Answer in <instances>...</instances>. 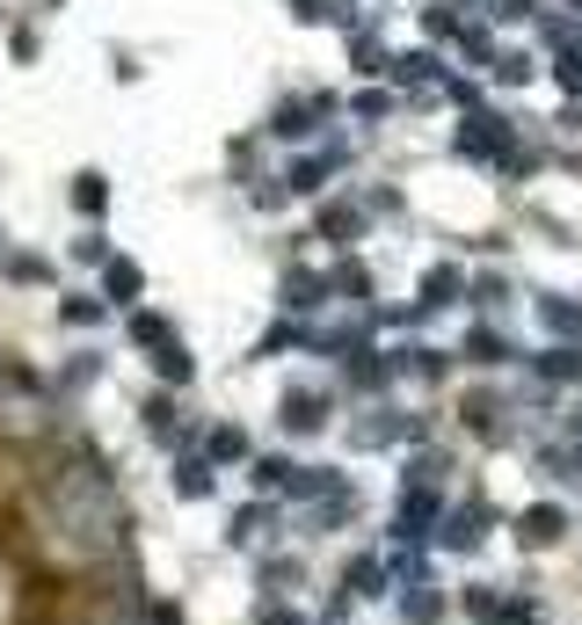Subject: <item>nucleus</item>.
I'll return each mask as SVG.
<instances>
[{"label":"nucleus","mask_w":582,"mask_h":625,"mask_svg":"<svg viewBox=\"0 0 582 625\" xmlns=\"http://www.w3.org/2000/svg\"><path fill=\"white\" fill-rule=\"evenodd\" d=\"M539 320H547L561 342H575V335H582V306H568V298H539Z\"/></svg>","instance_id":"21"},{"label":"nucleus","mask_w":582,"mask_h":625,"mask_svg":"<svg viewBox=\"0 0 582 625\" xmlns=\"http://www.w3.org/2000/svg\"><path fill=\"white\" fill-rule=\"evenodd\" d=\"M146 430H154L160 444H182V436H190V422L176 415V400H168V393H154V400H146Z\"/></svg>","instance_id":"16"},{"label":"nucleus","mask_w":582,"mask_h":625,"mask_svg":"<svg viewBox=\"0 0 582 625\" xmlns=\"http://www.w3.org/2000/svg\"><path fill=\"white\" fill-rule=\"evenodd\" d=\"M342 379H350V393H387L393 379H401V357H393V349H357L350 364H342Z\"/></svg>","instance_id":"5"},{"label":"nucleus","mask_w":582,"mask_h":625,"mask_svg":"<svg viewBox=\"0 0 582 625\" xmlns=\"http://www.w3.org/2000/svg\"><path fill=\"white\" fill-rule=\"evenodd\" d=\"M393 357H401V371H408V379H444V371H452V364H444V349H393Z\"/></svg>","instance_id":"23"},{"label":"nucleus","mask_w":582,"mask_h":625,"mask_svg":"<svg viewBox=\"0 0 582 625\" xmlns=\"http://www.w3.org/2000/svg\"><path fill=\"white\" fill-rule=\"evenodd\" d=\"M328 284H336L342 298H371V269H357V262H342V269H336Z\"/></svg>","instance_id":"28"},{"label":"nucleus","mask_w":582,"mask_h":625,"mask_svg":"<svg viewBox=\"0 0 582 625\" xmlns=\"http://www.w3.org/2000/svg\"><path fill=\"white\" fill-rule=\"evenodd\" d=\"M269 523H277V509H269V502H241V509L226 517V545H233V553L263 545V539H269Z\"/></svg>","instance_id":"8"},{"label":"nucleus","mask_w":582,"mask_h":625,"mask_svg":"<svg viewBox=\"0 0 582 625\" xmlns=\"http://www.w3.org/2000/svg\"><path fill=\"white\" fill-rule=\"evenodd\" d=\"M495 625H539V604H531V596H502Z\"/></svg>","instance_id":"29"},{"label":"nucleus","mask_w":582,"mask_h":625,"mask_svg":"<svg viewBox=\"0 0 582 625\" xmlns=\"http://www.w3.org/2000/svg\"><path fill=\"white\" fill-rule=\"evenodd\" d=\"M59 320H66V328H95V320H103V298H88V292L59 298Z\"/></svg>","instance_id":"24"},{"label":"nucleus","mask_w":582,"mask_h":625,"mask_svg":"<svg viewBox=\"0 0 582 625\" xmlns=\"http://www.w3.org/2000/svg\"><path fill=\"white\" fill-rule=\"evenodd\" d=\"M73 204L88 211V219H103V204H109V190H103V174H81V182H73Z\"/></svg>","instance_id":"27"},{"label":"nucleus","mask_w":582,"mask_h":625,"mask_svg":"<svg viewBox=\"0 0 582 625\" xmlns=\"http://www.w3.org/2000/svg\"><path fill=\"white\" fill-rule=\"evenodd\" d=\"M466 364H510V342H502V335H495V328H474V335H466Z\"/></svg>","instance_id":"19"},{"label":"nucleus","mask_w":582,"mask_h":625,"mask_svg":"<svg viewBox=\"0 0 582 625\" xmlns=\"http://www.w3.org/2000/svg\"><path fill=\"white\" fill-rule=\"evenodd\" d=\"M459 415H466V430H474V436H495V430H502V422H495V415H502V407H495L488 393H474V400H466V407H459Z\"/></svg>","instance_id":"26"},{"label":"nucleus","mask_w":582,"mask_h":625,"mask_svg":"<svg viewBox=\"0 0 582 625\" xmlns=\"http://www.w3.org/2000/svg\"><path fill=\"white\" fill-rule=\"evenodd\" d=\"M466 292V277L459 269H452V262H437V269H430L423 284H415V298H423V312H437V306H452V298Z\"/></svg>","instance_id":"11"},{"label":"nucleus","mask_w":582,"mask_h":625,"mask_svg":"<svg viewBox=\"0 0 582 625\" xmlns=\"http://www.w3.org/2000/svg\"><path fill=\"white\" fill-rule=\"evenodd\" d=\"M131 342H146V349H168V342H176V328H168L160 312H131Z\"/></svg>","instance_id":"25"},{"label":"nucleus","mask_w":582,"mask_h":625,"mask_svg":"<svg viewBox=\"0 0 582 625\" xmlns=\"http://www.w3.org/2000/svg\"><path fill=\"white\" fill-rule=\"evenodd\" d=\"M474 298H480V306H502L510 292H502V277H480V284H474Z\"/></svg>","instance_id":"34"},{"label":"nucleus","mask_w":582,"mask_h":625,"mask_svg":"<svg viewBox=\"0 0 582 625\" xmlns=\"http://www.w3.org/2000/svg\"><path fill=\"white\" fill-rule=\"evenodd\" d=\"M168 487H176V502H212L219 495V466L204 452H182L176 473H168Z\"/></svg>","instance_id":"6"},{"label":"nucleus","mask_w":582,"mask_h":625,"mask_svg":"<svg viewBox=\"0 0 582 625\" xmlns=\"http://www.w3.org/2000/svg\"><path fill=\"white\" fill-rule=\"evenodd\" d=\"M488 523H495L488 502H459L452 517L437 523V545L444 553H480V545H488Z\"/></svg>","instance_id":"2"},{"label":"nucleus","mask_w":582,"mask_h":625,"mask_svg":"<svg viewBox=\"0 0 582 625\" xmlns=\"http://www.w3.org/2000/svg\"><path fill=\"white\" fill-rule=\"evenodd\" d=\"M328 109H336V103H328V95H306V103H284V109H277V131H284V139H314V131H320L314 117H328Z\"/></svg>","instance_id":"9"},{"label":"nucleus","mask_w":582,"mask_h":625,"mask_svg":"<svg viewBox=\"0 0 582 625\" xmlns=\"http://www.w3.org/2000/svg\"><path fill=\"white\" fill-rule=\"evenodd\" d=\"M342 596H350V604H379V596H393L387 553H350L342 560Z\"/></svg>","instance_id":"3"},{"label":"nucleus","mask_w":582,"mask_h":625,"mask_svg":"<svg viewBox=\"0 0 582 625\" xmlns=\"http://www.w3.org/2000/svg\"><path fill=\"white\" fill-rule=\"evenodd\" d=\"M204 458H212V466H241V458H255V452H247V430L219 422V430L204 436Z\"/></svg>","instance_id":"14"},{"label":"nucleus","mask_w":582,"mask_h":625,"mask_svg":"<svg viewBox=\"0 0 582 625\" xmlns=\"http://www.w3.org/2000/svg\"><path fill=\"white\" fill-rule=\"evenodd\" d=\"M459 611H466L474 625H495V611H502V590H488V582H466V590H459Z\"/></svg>","instance_id":"20"},{"label":"nucleus","mask_w":582,"mask_h":625,"mask_svg":"<svg viewBox=\"0 0 582 625\" xmlns=\"http://www.w3.org/2000/svg\"><path fill=\"white\" fill-rule=\"evenodd\" d=\"M401 618H408V625H437V618H444V590H437V582H423V590H401Z\"/></svg>","instance_id":"17"},{"label":"nucleus","mask_w":582,"mask_h":625,"mask_svg":"<svg viewBox=\"0 0 582 625\" xmlns=\"http://www.w3.org/2000/svg\"><path fill=\"white\" fill-rule=\"evenodd\" d=\"M459 146L466 153H502V146H510V131H502V117H466V131H459Z\"/></svg>","instance_id":"13"},{"label":"nucleus","mask_w":582,"mask_h":625,"mask_svg":"<svg viewBox=\"0 0 582 625\" xmlns=\"http://www.w3.org/2000/svg\"><path fill=\"white\" fill-rule=\"evenodd\" d=\"M255 625H314V618L292 611V604H263V611H255Z\"/></svg>","instance_id":"30"},{"label":"nucleus","mask_w":582,"mask_h":625,"mask_svg":"<svg viewBox=\"0 0 582 625\" xmlns=\"http://www.w3.org/2000/svg\"><path fill=\"white\" fill-rule=\"evenodd\" d=\"M103 292H109V306H139V292H146L139 262H109V269H103Z\"/></svg>","instance_id":"15"},{"label":"nucleus","mask_w":582,"mask_h":625,"mask_svg":"<svg viewBox=\"0 0 582 625\" xmlns=\"http://www.w3.org/2000/svg\"><path fill=\"white\" fill-rule=\"evenodd\" d=\"M328 292H336V284L320 277V269H284V298H277V306L284 312H320V306H328Z\"/></svg>","instance_id":"7"},{"label":"nucleus","mask_w":582,"mask_h":625,"mask_svg":"<svg viewBox=\"0 0 582 625\" xmlns=\"http://www.w3.org/2000/svg\"><path fill=\"white\" fill-rule=\"evenodd\" d=\"M73 255H81V262H103L109 247H103V233H81V241H73Z\"/></svg>","instance_id":"33"},{"label":"nucleus","mask_w":582,"mask_h":625,"mask_svg":"<svg viewBox=\"0 0 582 625\" xmlns=\"http://www.w3.org/2000/svg\"><path fill=\"white\" fill-rule=\"evenodd\" d=\"M8 277H22V284H44V277H52V269H44V262H36V255H8Z\"/></svg>","instance_id":"31"},{"label":"nucleus","mask_w":582,"mask_h":625,"mask_svg":"<svg viewBox=\"0 0 582 625\" xmlns=\"http://www.w3.org/2000/svg\"><path fill=\"white\" fill-rule=\"evenodd\" d=\"M292 458H277V452H263V458H247V480L263 487V495H284V487H292Z\"/></svg>","instance_id":"18"},{"label":"nucleus","mask_w":582,"mask_h":625,"mask_svg":"<svg viewBox=\"0 0 582 625\" xmlns=\"http://www.w3.org/2000/svg\"><path fill=\"white\" fill-rule=\"evenodd\" d=\"M292 574H299V560H263V582H269V590H284V582H292Z\"/></svg>","instance_id":"32"},{"label":"nucleus","mask_w":582,"mask_h":625,"mask_svg":"<svg viewBox=\"0 0 582 625\" xmlns=\"http://www.w3.org/2000/svg\"><path fill=\"white\" fill-rule=\"evenodd\" d=\"M561 539H568V509L561 502H531L525 517H517V545H525V553H553Z\"/></svg>","instance_id":"4"},{"label":"nucleus","mask_w":582,"mask_h":625,"mask_svg":"<svg viewBox=\"0 0 582 625\" xmlns=\"http://www.w3.org/2000/svg\"><path fill=\"white\" fill-rule=\"evenodd\" d=\"M357 233H364V204H328V211H320V241L350 247Z\"/></svg>","instance_id":"12"},{"label":"nucleus","mask_w":582,"mask_h":625,"mask_svg":"<svg viewBox=\"0 0 582 625\" xmlns=\"http://www.w3.org/2000/svg\"><path fill=\"white\" fill-rule=\"evenodd\" d=\"M539 379H561V385L582 379V349H575V342H553L547 357H539Z\"/></svg>","instance_id":"22"},{"label":"nucleus","mask_w":582,"mask_h":625,"mask_svg":"<svg viewBox=\"0 0 582 625\" xmlns=\"http://www.w3.org/2000/svg\"><path fill=\"white\" fill-rule=\"evenodd\" d=\"M342 168V146H328V153H314V160H292V174H284V190H299V197H314L328 174Z\"/></svg>","instance_id":"10"},{"label":"nucleus","mask_w":582,"mask_h":625,"mask_svg":"<svg viewBox=\"0 0 582 625\" xmlns=\"http://www.w3.org/2000/svg\"><path fill=\"white\" fill-rule=\"evenodd\" d=\"M277 422H284V436H320L328 430V385H284Z\"/></svg>","instance_id":"1"}]
</instances>
